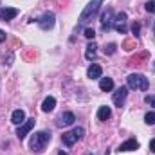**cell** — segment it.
I'll return each instance as SVG.
<instances>
[{"instance_id": "1", "label": "cell", "mask_w": 155, "mask_h": 155, "mask_svg": "<svg viewBox=\"0 0 155 155\" xmlns=\"http://www.w3.org/2000/svg\"><path fill=\"white\" fill-rule=\"evenodd\" d=\"M49 143H51V132H36L31 139V150L35 153H41Z\"/></svg>"}, {"instance_id": "2", "label": "cell", "mask_w": 155, "mask_h": 155, "mask_svg": "<svg viewBox=\"0 0 155 155\" xmlns=\"http://www.w3.org/2000/svg\"><path fill=\"white\" fill-rule=\"evenodd\" d=\"M101 4H103V0H90V2L87 4V7L83 9V13H81L79 20H78V22H79V25H83V24L90 22V20L97 15V11H99Z\"/></svg>"}, {"instance_id": "3", "label": "cell", "mask_w": 155, "mask_h": 155, "mask_svg": "<svg viewBox=\"0 0 155 155\" xmlns=\"http://www.w3.org/2000/svg\"><path fill=\"white\" fill-rule=\"evenodd\" d=\"M126 81H128V88H134V90H148L150 87L148 78L143 74H135V72L126 78Z\"/></svg>"}, {"instance_id": "4", "label": "cell", "mask_w": 155, "mask_h": 155, "mask_svg": "<svg viewBox=\"0 0 155 155\" xmlns=\"http://www.w3.org/2000/svg\"><path fill=\"white\" fill-rule=\"evenodd\" d=\"M36 24L40 25V29L49 31V29H52V27H54V24H56V16H54V13L47 11V13H43L40 18H36Z\"/></svg>"}, {"instance_id": "5", "label": "cell", "mask_w": 155, "mask_h": 155, "mask_svg": "<svg viewBox=\"0 0 155 155\" xmlns=\"http://www.w3.org/2000/svg\"><path fill=\"white\" fill-rule=\"evenodd\" d=\"M35 123H36V119L35 117H31V119H25L20 126H18V130H16V137L22 141V139H25V135L35 128Z\"/></svg>"}, {"instance_id": "6", "label": "cell", "mask_w": 155, "mask_h": 155, "mask_svg": "<svg viewBox=\"0 0 155 155\" xmlns=\"http://www.w3.org/2000/svg\"><path fill=\"white\" fill-rule=\"evenodd\" d=\"M112 27H114V11L108 7V9L101 15V29H103L105 33H108Z\"/></svg>"}, {"instance_id": "7", "label": "cell", "mask_w": 155, "mask_h": 155, "mask_svg": "<svg viewBox=\"0 0 155 155\" xmlns=\"http://www.w3.org/2000/svg\"><path fill=\"white\" fill-rule=\"evenodd\" d=\"M126 96H128V87H119L116 92H114V96H112L114 105L121 108V107L124 105V101H126Z\"/></svg>"}, {"instance_id": "8", "label": "cell", "mask_w": 155, "mask_h": 155, "mask_svg": "<svg viewBox=\"0 0 155 155\" xmlns=\"http://www.w3.org/2000/svg\"><path fill=\"white\" fill-rule=\"evenodd\" d=\"M126 13H119L116 18H114V27H116L117 33H121V35H126Z\"/></svg>"}, {"instance_id": "9", "label": "cell", "mask_w": 155, "mask_h": 155, "mask_svg": "<svg viewBox=\"0 0 155 155\" xmlns=\"http://www.w3.org/2000/svg\"><path fill=\"white\" fill-rule=\"evenodd\" d=\"M74 121H76V116H74L72 112H63L61 116L56 119V124H58V126H71Z\"/></svg>"}, {"instance_id": "10", "label": "cell", "mask_w": 155, "mask_h": 155, "mask_svg": "<svg viewBox=\"0 0 155 155\" xmlns=\"http://www.w3.org/2000/svg\"><path fill=\"white\" fill-rule=\"evenodd\" d=\"M103 74V69H101V65H97V63H92L90 67H88V71H87V76L90 78V79H99Z\"/></svg>"}, {"instance_id": "11", "label": "cell", "mask_w": 155, "mask_h": 155, "mask_svg": "<svg viewBox=\"0 0 155 155\" xmlns=\"http://www.w3.org/2000/svg\"><path fill=\"white\" fill-rule=\"evenodd\" d=\"M16 15H18V9H15V7H4L2 13H0V18H2L4 22H9V20H13Z\"/></svg>"}, {"instance_id": "12", "label": "cell", "mask_w": 155, "mask_h": 155, "mask_svg": "<svg viewBox=\"0 0 155 155\" xmlns=\"http://www.w3.org/2000/svg\"><path fill=\"white\" fill-rule=\"evenodd\" d=\"M137 148H139V143L135 139H128L119 146V152H132V150H137Z\"/></svg>"}, {"instance_id": "13", "label": "cell", "mask_w": 155, "mask_h": 155, "mask_svg": "<svg viewBox=\"0 0 155 155\" xmlns=\"http://www.w3.org/2000/svg\"><path fill=\"white\" fill-rule=\"evenodd\" d=\"M99 88H101L103 92L114 90V79H112V78H101V79H99Z\"/></svg>"}, {"instance_id": "14", "label": "cell", "mask_w": 155, "mask_h": 155, "mask_svg": "<svg viewBox=\"0 0 155 155\" xmlns=\"http://www.w3.org/2000/svg\"><path fill=\"white\" fill-rule=\"evenodd\" d=\"M96 54H97V45H96L94 41H90V43L87 45V51H85V58H87L88 61H92V60L96 58Z\"/></svg>"}, {"instance_id": "15", "label": "cell", "mask_w": 155, "mask_h": 155, "mask_svg": "<svg viewBox=\"0 0 155 155\" xmlns=\"http://www.w3.org/2000/svg\"><path fill=\"white\" fill-rule=\"evenodd\" d=\"M54 107H56V99H54L52 96L45 97V99H43V103H41V110H43V112H52V110H54Z\"/></svg>"}, {"instance_id": "16", "label": "cell", "mask_w": 155, "mask_h": 155, "mask_svg": "<svg viewBox=\"0 0 155 155\" xmlns=\"http://www.w3.org/2000/svg\"><path fill=\"white\" fill-rule=\"evenodd\" d=\"M24 121H25V112H24V110H20V108H18V110H15V112L11 114V123H15V124H18V126H20Z\"/></svg>"}, {"instance_id": "17", "label": "cell", "mask_w": 155, "mask_h": 155, "mask_svg": "<svg viewBox=\"0 0 155 155\" xmlns=\"http://www.w3.org/2000/svg\"><path fill=\"white\" fill-rule=\"evenodd\" d=\"M110 116H112L110 107H99V110H97V119L99 121H107V119H110Z\"/></svg>"}, {"instance_id": "18", "label": "cell", "mask_w": 155, "mask_h": 155, "mask_svg": "<svg viewBox=\"0 0 155 155\" xmlns=\"http://www.w3.org/2000/svg\"><path fill=\"white\" fill-rule=\"evenodd\" d=\"M61 139H63V144H65V146H72V144L78 141V137L74 135V132H67V134H63Z\"/></svg>"}, {"instance_id": "19", "label": "cell", "mask_w": 155, "mask_h": 155, "mask_svg": "<svg viewBox=\"0 0 155 155\" xmlns=\"http://www.w3.org/2000/svg\"><path fill=\"white\" fill-rule=\"evenodd\" d=\"M123 49H124V51H134V49H135V40H126V41L123 43Z\"/></svg>"}, {"instance_id": "20", "label": "cell", "mask_w": 155, "mask_h": 155, "mask_svg": "<svg viewBox=\"0 0 155 155\" xmlns=\"http://www.w3.org/2000/svg\"><path fill=\"white\" fill-rule=\"evenodd\" d=\"M144 123L146 124H155V112H148L144 116Z\"/></svg>"}, {"instance_id": "21", "label": "cell", "mask_w": 155, "mask_h": 155, "mask_svg": "<svg viewBox=\"0 0 155 155\" xmlns=\"http://www.w3.org/2000/svg\"><path fill=\"white\" fill-rule=\"evenodd\" d=\"M132 33H134L135 38L139 36V33H141V24H139V22H134V24H132Z\"/></svg>"}, {"instance_id": "22", "label": "cell", "mask_w": 155, "mask_h": 155, "mask_svg": "<svg viewBox=\"0 0 155 155\" xmlns=\"http://www.w3.org/2000/svg\"><path fill=\"white\" fill-rule=\"evenodd\" d=\"M116 49H117L116 43H108V45L105 47V54H108V56H110V54H114V52H116Z\"/></svg>"}, {"instance_id": "23", "label": "cell", "mask_w": 155, "mask_h": 155, "mask_svg": "<svg viewBox=\"0 0 155 155\" xmlns=\"http://www.w3.org/2000/svg\"><path fill=\"white\" fill-rule=\"evenodd\" d=\"M144 7H146V11H148V13H152V15H155V0H148Z\"/></svg>"}, {"instance_id": "24", "label": "cell", "mask_w": 155, "mask_h": 155, "mask_svg": "<svg viewBox=\"0 0 155 155\" xmlns=\"http://www.w3.org/2000/svg\"><path fill=\"white\" fill-rule=\"evenodd\" d=\"M72 132H74V135H76L78 139H81V137L85 135V128H81V126H76V128H74Z\"/></svg>"}, {"instance_id": "25", "label": "cell", "mask_w": 155, "mask_h": 155, "mask_svg": "<svg viewBox=\"0 0 155 155\" xmlns=\"http://www.w3.org/2000/svg\"><path fill=\"white\" fill-rule=\"evenodd\" d=\"M144 103H146V105H150V107H153V108H155V96H152V94H148V96L144 97Z\"/></svg>"}, {"instance_id": "26", "label": "cell", "mask_w": 155, "mask_h": 155, "mask_svg": "<svg viewBox=\"0 0 155 155\" xmlns=\"http://www.w3.org/2000/svg\"><path fill=\"white\" fill-rule=\"evenodd\" d=\"M94 36H96V33H94V29H90V27H87V29H85V38H88V40H94Z\"/></svg>"}, {"instance_id": "27", "label": "cell", "mask_w": 155, "mask_h": 155, "mask_svg": "<svg viewBox=\"0 0 155 155\" xmlns=\"http://www.w3.org/2000/svg\"><path fill=\"white\" fill-rule=\"evenodd\" d=\"M150 152H152V153H155V139H152V141H150Z\"/></svg>"}, {"instance_id": "28", "label": "cell", "mask_w": 155, "mask_h": 155, "mask_svg": "<svg viewBox=\"0 0 155 155\" xmlns=\"http://www.w3.org/2000/svg\"><path fill=\"white\" fill-rule=\"evenodd\" d=\"M2 41H5V33L0 29V43H2Z\"/></svg>"}, {"instance_id": "29", "label": "cell", "mask_w": 155, "mask_h": 155, "mask_svg": "<svg viewBox=\"0 0 155 155\" xmlns=\"http://www.w3.org/2000/svg\"><path fill=\"white\" fill-rule=\"evenodd\" d=\"M58 155H67V152H63V150H61V152H58Z\"/></svg>"}, {"instance_id": "30", "label": "cell", "mask_w": 155, "mask_h": 155, "mask_svg": "<svg viewBox=\"0 0 155 155\" xmlns=\"http://www.w3.org/2000/svg\"><path fill=\"white\" fill-rule=\"evenodd\" d=\"M153 35H155V22H153Z\"/></svg>"}, {"instance_id": "31", "label": "cell", "mask_w": 155, "mask_h": 155, "mask_svg": "<svg viewBox=\"0 0 155 155\" xmlns=\"http://www.w3.org/2000/svg\"><path fill=\"white\" fill-rule=\"evenodd\" d=\"M153 71H155V61H153Z\"/></svg>"}, {"instance_id": "32", "label": "cell", "mask_w": 155, "mask_h": 155, "mask_svg": "<svg viewBox=\"0 0 155 155\" xmlns=\"http://www.w3.org/2000/svg\"><path fill=\"white\" fill-rule=\"evenodd\" d=\"M88 155H92V153H88Z\"/></svg>"}, {"instance_id": "33", "label": "cell", "mask_w": 155, "mask_h": 155, "mask_svg": "<svg viewBox=\"0 0 155 155\" xmlns=\"http://www.w3.org/2000/svg\"><path fill=\"white\" fill-rule=\"evenodd\" d=\"M0 13H2V11H0Z\"/></svg>"}]
</instances>
